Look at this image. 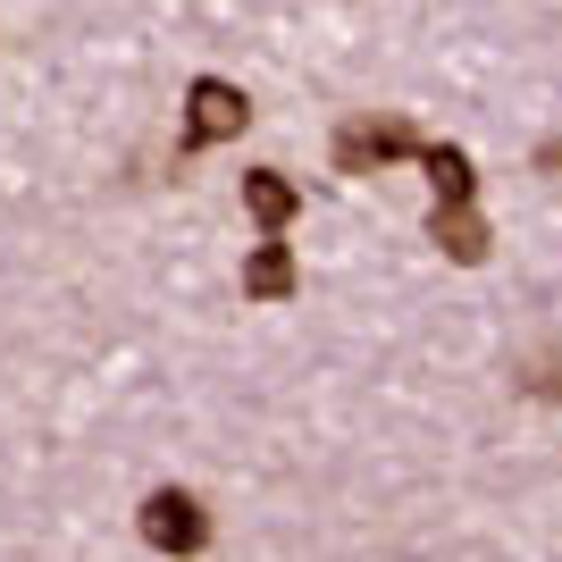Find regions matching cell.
<instances>
[{
  "label": "cell",
  "mask_w": 562,
  "mask_h": 562,
  "mask_svg": "<svg viewBox=\"0 0 562 562\" xmlns=\"http://www.w3.org/2000/svg\"><path fill=\"white\" fill-rule=\"evenodd\" d=\"M244 126H252L244 85H227V76H193L186 85V151H211V143L244 135Z\"/></svg>",
  "instance_id": "cell-1"
},
{
  "label": "cell",
  "mask_w": 562,
  "mask_h": 562,
  "mask_svg": "<svg viewBox=\"0 0 562 562\" xmlns=\"http://www.w3.org/2000/svg\"><path fill=\"white\" fill-rule=\"evenodd\" d=\"M412 151H420V135L403 117H345L336 126V168L345 177H378L386 160H412Z\"/></svg>",
  "instance_id": "cell-2"
},
{
  "label": "cell",
  "mask_w": 562,
  "mask_h": 562,
  "mask_svg": "<svg viewBox=\"0 0 562 562\" xmlns=\"http://www.w3.org/2000/svg\"><path fill=\"white\" fill-rule=\"evenodd\" d=\"M143 546H160V554H202L211 546V520L193 504L186 487H151L143 495Z\"/></svg>",
  "instance_id": "cell-3"
},
{
  "label": "cell",
  "mask_w": 562,
  "mask_h": 562,
  "mask_svg": "<svg viewBox=\"0 0 562 562\" xmlns=\"http://www.w3.org/2000/svg\"><path fill=\"white\" fill-rule=\"evenodd\" d=\"M428 244H446L453 260H462V269H479V260H487V218L470 211V202H437V211H428Z\"/></svg>",
  "instance_id": "cell-4"
},
{
  "label": "cell",
  "mask_w": 562,
  "mask_h": 562,
  "mask_svg": "<svg viewBox=\"0 0 562 562\" xmlns=\"http://www.w3.org/2000/svg\"><path fill=\"white\" fill-rule=\"evenodd\" d=\"M244 211L278 235V227H294V211H303V186H285L278 168H252V177H244Z\"/></svg>",
  "instance_id": "cell-5"
},
{
  "label": "cell",
  "mask_w": 562,
  "mask_h": 562,
  "mask_svg": "<svg viewBox=\"0 0 562 562\" xmlns=\"http://www.w3.org/2000/svg\"><path fill=\"white\" fill-rule=\"evenodd\" d=\"M420 160H428V186H437V202H470V193H479V168H470L462 143H420Z\"/></svg>",
  "instance_id": "cell-6"
},
{
  "label": "cell",
  "mask_w": 562,
  "mask_h": 562,
  "mask_svg": "<svg viewBox=\"0 0 562 562\" xmlns=\"http://www.w3.org/2000/svg\"><path fill=\"white\" fill-rule=\"evenodd\" d=\"M244 294H252V303H285V294H294V252H285V244H260V252L244 260Z\"/></svg>",
  "instance_id": "cell-7"
},
{
  "label": "cell",
  "mask_w": 562,
  "mask_h": 562,
  "mask_svg": "<svg viewBox=\"0 0 562 562\" xmlns=\"http://www.w3.org/2000/svg\"><path fill=\"white\" fill-rule=\"evenodd\" d=\"M529 395H554L562 403V345H546L538 361H529Z\"/></svg>",
  "instance_id": "cell-8"
}]
</instances>
